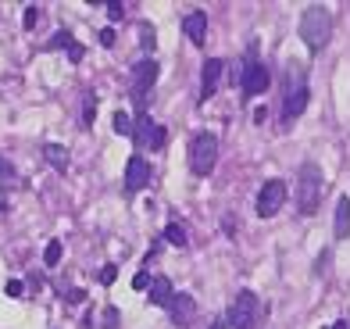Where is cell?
<instances>
[{
    "label": "cell",
    "mask_w": 350,
    "mask_h": 329,
    "mask_svg": "<svg viewBox=\"0 0 350 329\" xmlns=\"http://www.w3.org/2000/svg\"><path fill=\"white\" fill-rule=\"evenodd\" d=\"M308 101H311V90H308V72L304 65H290L286 72V83H282V125L293 122L308 111Z\"/></svg>",
    "instance_id": "6da1fadb"
},
{
    "label": "cell",
    "mask_w": 350,
    "mask_h": 329,
    "mask_svg": "<svg viewBox=\"0 0 350 329\" xmlns=\"http://www.w3.org/2000/svg\"><path fill=\"white\" fill-rule=\"evenodd\" d=\"M300 40H304V47L311 54H322L325 47H329V40H332V14H329V8H322V4H314V8H308L304 14H300Z\"/></svg>",
    "instance_id": "7a4b0ae2"
},
{
    "label": "cell",
    "mask_w": 350,
    "mask_h": 329,
    "mask_svg": "<svg viewBox=\"0 0 350 329\" xmlns=\"http://www.w3.org/2000/svg\"><path fill=\"white\" fill-rule=\"evenodd\" d=\"M322 186H325L322 168H318L314 161L300 165V172H297V211L304 215V218L314 215L318 205H322Z\"/></svg>",
    "instance_id": "3957f363"
},
{
    "label": "cell",
    "mask_w": 350,
    "mask_h": 329,
    "mask_svg": "<svg viewBox=\"0 0 350 329\" xmlns=\"http://www.w3.org/2000/svg\"><path fill=\"white\" fill-rule=\"evenodd\" d=\"M218 165V136L215 133H200L189 144V172L193 176H211Z\"/></svg>",
    "instance_id": "277c9868"
},
{
    "label": "cell",
    "mask_w": 350,
    "mask_h": 329,
    "mask_svg": "<svg viewBox=\"0 0 350 329\" xmlns=\"http://www.w3.org/2000/svg\"><path fill=\"white\" fill-rule=\"evenodd\" d=\"M226 322L232 329H258V293H254V290H240V293H236V301L229 304Z\"/></svg>",
    "instance_id": "5b68a950"
},
{
    "label": "cell",
    "mask_w": 350,
    "mask_h": 329,
    "mask_svg": "<svg viewBox=\"0 0 350 329\" xmlns=\"http://www.w3.org/2000/svg\"><path fill=\"white\" fill-rule=\"evenodd\" d=\"M243 97H258V93H265L268 90V83H272V75H268V68L258 61V43L247 51V57H243Z\"/></svg>",
    "instance_id": "8992f818"
},
{
    "label": "cell",
    "mask_w": 350,
    "mask_h": 329,
    "mask_svg": "<svg viewBox=\"0 0 350 329\" xmlns=\"http://www.w3.org/2000/svg\"><path fill=\"white\" fill-rule=\"evenodd\" d=\"M136 144L143 147V150H161L165 147V140H168V129L161 122H154L147 111H139V118H136Z\"/></svg>",
    "instance_id": "52a82bcc"
},
{
    "label": "cell",
    "mask_w": 350,
    "mask_h": 329,
    "mask_svg": "<svg viewBox=\"0 0 350 329\" xmlns=\"http://www.w3.org/2000/svg\"><path fill=\"white\" fill-rule=\"evenodd\" d=\"M286 205V183L282 179H268L258 190V218H272Z\"/></svg>",
    "instance_id": "ba28073f"
},
{
    "label": "cell",
    "mask_w": 350,
    "mask_h": 329,
    "mask_svg": "<svg viewBox=\"0 0 350 329\" xmlns=\"http://www.w3.org/2000/svg\"><path fill=\"white\" fill-rule=\"evenodd\" d=\"M154 83H157V61H139V65L133 68V83H129V90H133V97H136V104L143 107V101H147V93L154 90Z\"/></svg>",
    "instance_id": "9c48e42d"
},
{
    "label": "cell",
    "mask_w": 350,
    "mask_h": 329,
    "mask_svg": "<svg viewBox=\"0 0 350 329\" xmlns=\"http://www.w3.org/2000/svg\"><path fill=\"white\" fill-rule=\"evenodd\" d=\"M147 179H150V161L143 158V154H133L129 165H125V190L136 194V190L147 186Z\"/></svg>",
    "instance_id": "30bf717a"
},
{
    "label": "cell",
    "mask_w": 350,
    "mask_h": 329,
    "mask_svg": "<svg viewBox=\"0 0 350 329\" xmlns=\"http://www.w3.org/2000/svg\"><path fill=\"white\" fill-rule=\"evenodd\" d=\"M221 72H226V61L221 57H208L204 61V79H200V104L215 97V90L221 83Z\"/></svg>",
    "instance_id": "8fae6325"
},
{
    "label": "cell",
    "mask_w": 350,
    "mask_h": 329,
    "mask_svg": "<svg viewBox=\"0 0 350 329\" xmlns=\"http://www.w3.org/2000/svg\"><path fill=\"white\" fill-rule=\"evenodd\" d=\"M168 315H172L175 326H189V322H193V315H197V301L189 293H175L172 304H168Z\"/></svg>",
    "instance_id": "7c38bea8"
},
{
    "label": "cell",
    "mask_w": 350,
    "mask_h": 329,
    "mask_svg": "<svg viewBox=\"0 0 350 329\" xmlns=\"http://www.w3.org/2000/svg\"><path fill=\"white\" fill-rule=\"evenodd\" d=\"M183 33L193 43H204V36H208V14H204V11H189L183 18Z\"/></svg>",
    "instance_id": "4fadbf2b"
},
{
    "label": "cell",
    "mask_w": 350,
    "mask_h": 329,
    "mask_svg": "<svg viewBox=\"0 0 350 329\" xmlns=\"http://www.w3.org/2000/svg\"><path fill=\"white\" fill-rule=\"evenodd\" d=\"M332 233H336V240L350 237V197L336 200V222H332Z\"/></svg>",
    "instance_id": "5bb4252c"
},
{
    "label": "cell",
    "mask_w": 350,
    "mask_h": 329,
    "mask_svg": "<svg viewBox=\"0 0 350 329\" xmlns=\"http://www.w3.org/2000/svg\"><path fill=\"white\" fill-rule=\"evenodd\" d=\"M147 293H150V304H165V308H168L172 297H175V293H172V279H168V276H154V287H150Z\"/></svg>",
    "instance_id": "9a60e30c"
},
{
    "label": "cell",
    "mask_w": 350,
    "mask_h": 329,
    "mask_svg": "<svg viewBox=\"0 0 350 329\" xmlns=\"http://www.w3.org/2000/svg\"><path fill=\"white\" fill-rule=\"evenodd\" d=\"M43 154H46V161H51L57 172H65V168H68V147H61V144H46V147H43Z\"/></svg>",
    "instance_id": "2e32d148"
},
{
    "label": "cell",
    "mask_w": 350,
    "mask_h": 329,
    "mask_svg": "<svg viewBox=\"0 0 350 329\" xmlns=\"http://www.w3.org/2000/svg\"><path fill=\"white\" fill-rule=\"evenodd\" d=\"M111 129H115L118 136H136V129H133V118L125 115V111H115V115H111Z\"/></svg>",
    "instance_id": "e0dca14e"
},
{
    "label": "cell",
    "mask_w": 350,
    "mask_h": 329,
    "mask_svg": "<svg viewBox=\"0 0 350 329\" xmlns=\"http://www.w3.org/2000/svg\"><path fill=\"white\" fill-rule=\"evenodd\" d=\"M165 244H172V247H186L189 240H186V229L179 226V222H168L165 226Z\"/></svg>",
    "instance_id": "ac0fdd59"
},
{
    "label": "cell",
    "mask_w": 350,
    "mask_h": 329,
    "mask_svg": "<svg viewBox=\"0 0 350 329\" xmlns=\"http://www.w3.org/2000/svg\"><path fill=\"white\" fill-rule=\"evenodd\" d=\"M72 47H75L72 33H68V29H61V33H54V36H51V43H46V51H72Z\"/></svg>",
    "instance_id": "d6986e66"
},
{
    "label": "cell",
    "mask_w": 350,
    "mask_h": 329,
    "mask_svg": "<svg viewBox=\"0 0 350 329\" xmlns=\"http://www.w3.org/2000/svg\"><path fill=\"white\" fill-rule=\"evenodd\" d=\"M61 254H65V247H61L57 240H51V244H46V250H43V265H46V269H54V265L61 261Z\"/></svg>",
    "instance_id": "ffe728a7"
},
{
    "label": "cell",
    "mask_w": 350,
    "mask_h": 329,
    "mask_svg": "<svg viewBox=\"0 0 350 329\" xmlns=\"http://www.w3.org/2000/svg\"><path fill=\"white\" fill-rule=\"evenodd\" d=\"M139 47H143V51H150V47H154V25L150 22L139 25Z\"/></svg>",
    "instance_id": "44dd1931"
},
{
    "label": "cell",
    "mask_w": 350,
    "mask_h": 329,
    "mask_svg": "<svg viewBox=\"0 0 350 329\" xmlns=\"http://www.w3.org/2000/svg\"><path fill=\"white\" fill-rule=\"evenodd\" d=\"M93 118H97V97H86V107H83V125L90 129Z\"/></svg>",
    "instance_id": "7402d4cb"
},
{
    "label": "cell",
    "mask_w": 350,
    "mask_h": 329,
    "mask_svg": "<svg viewBox=\"0 0 350 329\" xmlns=\"http://www.w3.org/2000/svg\"><path fill=\"white\" fill-rule=\"evenodd\" d=\"M154 287V276L150 272H136L133 276V290H150Z\"/></svg>",
    "instance_id": "603a6c76"
},
{
    "label": "cell",
    "mask_w": 350,
    "mask_h": 329,
    "mask_svg": "<svg viewBox=\"0 0 350 329\" xmlns=\"http://www.w3.org/2000/svg\"><path fill=\"white\" fill-rule=\"evenodd\" d=\"M36 22H40V8H25V11H22V25L33 29Z\"/></svg>",
    "instance_id": "cb8c5ba5"
},
{
    "label": "cell",
    "mask_w": 350,
    "mask_h": 329,
    "mask_svg": "<svg viewBox=\"0 0 350 329\" xmlns=\"http://www.w3.org/2000/svg\"><path fill=\"white\" fill-rule=\"evenodd\" d=\"M115 279H118V269H115V265H104V269H100V283H104V287H111Z\"/></svg>",
    "instance_id": "d4e9b609"
},
{
    "label": "cell",
    "mask_w": 350,
    "mask_h": 329,
    "mask_svg": "<svg viewBox=\"0 0 350 329\" xmlns=\"http://www.w3.org/2000/svg\"><path fill=\"white\" fill-rule=\"evenodd\" d=\"M100 43L104 47H115V29H100Z\"/></svg>",
    "instance_id": "484cf974"
},
{
    "label": "cell",
    "mask_w": 350,
    "mask_h": 329,
    "mask_svg": "<svg viewBox=\"0 0 350 329\" xmlns=\"http://www.w3.org/2000/svg\"><path fill=\"white\" fill-rule=\"evenodd\" d=\"M104 326H107V329H111V326H118V311H115V308H107V311H104Z\"/></svg>",
    "instance_id": "4316f807"
},
{
    "label": "cell",
    "mask_w": 350,
    "mask_h": 329,
    "mask_svg": "<svg viewBox=\"0 0 350 329\" xmlns=\"http://www.w3.org/2000/svg\"><path fill=\"white\" fill-rule=\"evenodd\" d=\"M8 297H22V283H18V279H11V283H8Z\"/></svg>",
    "instance_id": "83f0119b"
},
{
    "label": "cell",
    "mask_w": 350,
    "mask_h": 329,
    "mask_svg": "<svg viewBox=\"0 0 350 329\" xmlns=\"http://www.w3.org/2000/svg\"><path fill=\"white\" fill-rule=\"evenodd\" d=\"M122 11H125V8H122V4H107V14H111V18H115V22H118V18H122Z\"/></svg>",
    "instance_id": "f1b7e54d"
},
{
    "label": "cell",
    "mask_w": 350,
    "mask_h": 329,
    "mask_svg": "<svg viewBox=\"0 0 350 329\" xmlns=\"http://www.w3.org/2000/svg\"><path fill=\"white\" fill-rule=\"evenodd\" d=\"M0 176H4V179H11V176H14V168H11L4 158H0Z\"/></svg>",
    "instance_id": "f546056e"
},
{
    "label": "cell",
    "mask_w": 350,
    "mask_h": 329,
    "mask_svg": "<svg viewBox=\"0 0 350 329\" xmlns=\"http://www.w3.org/2000/svg\"><path fill=\"white\" fill-rule=\"evenodd\" d=\"M68 61H83V47H79V43L68 51Z\"/></svg>",
    "instance_id": "4dcf8cb0"
},
{
    "label": "cell",
    "mask_w": 350,
    "mask_h": 329,
    "mask_svg": "<svg viewBox=\"0 0 350 329\" xmlns=\"http://www.w3.org/2000/svg\"><path fill=\"white\" fill-rule=\"evenodd\" d=\"M329 329H350V322H347V319H340V322H332Z\"/></svg>",
    "instance_id": "1f68e13d"
},
{
    "label": "cell",
    "mask_w": 350,
    "mask_h": 329,
    "mask_svg": "<svg viewBox=\"0 0 350 329\" xmlns=\"http://www.w3.org/2000/svg\"><path fill=\"white\" fill-rule=\"evenodd\" d=\"M211 329H226V319H215V322H211Z\"/></svg>",
    "instance_id": "d6a6232c"
}]
</instances>
